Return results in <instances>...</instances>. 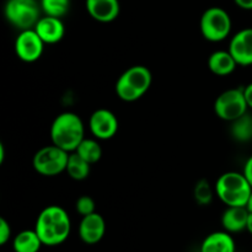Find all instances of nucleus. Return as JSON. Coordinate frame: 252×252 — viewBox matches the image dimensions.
<instances>
[{
    "label": "nucleus",
    "mask_w": 252,
    "mask_h": 252,
    "mask_svg": "<svg viewBox=\"0 0 252 252\" xmlns=\"http://www.w3.org/2000/svg\"><path fill=\"white\" fill-rule=\"evenodd\" d=\"M34 230L44 246H58L70 235V217L62 207L48 206L37 217Z\"/></svg>",
    "instance_id": "1"
},
{
    "label": "nucleus",
    "mask_w": 252,
    "mask_h": 252,
    "mask_svg": "<svg viewBox=\"0 0 252 252\" xmlns=\"http://www.w3.org/2000/svg\"><path fill=\"white\" fill-rule=\"evenodd\" d=\"M52 144L68 153L75 152L85 138L83 120L74 112H63L57 116L49 129Z\"/></svg>",
    "instance_id": "2"
},
{
    "label": "nucleus",
    "mask_w": 252,
    "mask_h": 252,
    "mask_svg": "<svg viewBox=\"0 0 252 252\" xmlns=\"http://www.w3.org/2000/svg\"><path fill=\"white\" fill-rule=\"evenodd\" d=\"M214 189L218 198L226 207H246L252 186L244 172L228 171L218 177Z\"/></svg>",
    "instance_id": "3"
},
{
    "label": "nucleus",
    "mask_w": 252,
    "mask_h": 252,
    "mask_svg": "<svg viewBox=\"0 0 252 252\" xmlns=\"http://www.w3.org/2000/svg\"><path fill=\"white\" fill-rule=\"evenodd\" d=\"M153 83L152 71L144 65H133L116 81V95L125 102H134L148 93Z\"/></svg>",
    "instance_id": "4"
},
{
    "label": "nucleus",
    "mask_w": 252,
    "mask_h": 252,
    "mask_svg": "<svg viewBox=\"0 0 252 252\" xmlns=\"http://www.w3.org/2000/svg\"><path fill=\"white\" fill-rule=\"evenodd\" d=\"M41 4L37 0H6L5 19L17 30L33 29L41 19Z\"/></svg>",
    "instance_id": "5"
},
{
    "label": "nucleus",
    "mask_w": 252,
    "mask_h": 252,
    "mask_svg": "<svg viewBox=\"0 0 252 252\" xmlns=\"http://www.w3.org/2000/svg\"><path fill=\"white\" fill-rule=\"evenodd\" d=\"M231 26L233 24L229 12L219 6L207 9L199 21L202 36L209 42H221L228 38Z\"/></svg>",
    "instance_id": "6"
},
{
    "label": "nucleus",
    "mask_w": 252,
    "mask_h": 252,
    "mask_svg": "<svg viewBox=\"0 0 252 252\" xmlns=\"http://www.w3.org/2000/svg\"><path fill=\"white\" fill-rule=\"evenodd\" d=\"M69 154L70 153L65 152L57 145H47V147L41 148L34 154L32 165L37 174L42 175V176H57L66 170Z\"/></svg>",
    "instance_id": "7"
},
{
    "label": "nucleus",
    "mask_w": 252,
    "mask_h": 252,
    "mask_svg": "<svg viewBox=\"0 0 252 252\" xmlns=\"http://www.w3.org/2000/svg\"><path fill=\"white\" fill-rule=\"evenodd\" d=\"M248 108L243 88L223 91L214 102V112L217 117L226 122H233L248 113Z\"/></svg>",
    "instance_id": "8"
},
{
    "label": "nucleus",
    "mask_w": 252,
    "mask_h": 252,
    "mask_svg": "<svg viewBox=\"0 0 252 252\" xmlns=\"http://www.w3.org/2000/svg\"><path fill=\"white\" fill-rule=\"evenodd\" d=\"M44 42L34 29L22 30L15 39V53L20 61L25 63H33L42 57L44 51Z\"/></svg>",
    "instance_id": "9"
},
{
    "label": "nucleus",
    "mask_w": 252,
    "mask_h": 252,
    "mask_svg": "<svg viewBox=\"0 0 252 252\" xmlns=\"http://www.w3.org/2000/svg\"><path fill=\"white\" fill-rule=\"evenodd\" d=\"M89 129L96 139L108 140L118 132V120L112 111L98 108L90 116Z\"/></svg>",
    "instance_id": "10"
},
{
    "label": "nucleus",
    "mask_w": 252,
    "mask_h": 252,
    "mask_svg": "<svg viewBox=\"0 0 252 252\" xmlns=\"http://www.w3.org/2000/svg\"><path fill=\"white\" fill-rule=\"evenodd\" d=\"M228 51L238 65H252V27L240 30L231 37Z\"/></svg>",
    "instance_id": "11"
},
{
    "label": "nucleus",
    "mask_w": 252,
    "mask_h": 252,
    "mask_svg": "<svg viewBox=\"0 0 252 252\" xmlns=\"http://www.w3.org/2000/svg\"><path fill=\"white\" fill-rule=\"evenodd\" d=\"M106 233L105 219L101 214L93 213L81 218L79 224V236L81 241L88 245H95L100 243Z\"/></svg>",
    "instance_id": "12"
},
{
    "label": "nucleus",
    "mask_w": 252,
    "mask_h": 252,
    "mask_svg": "<svg viewBox=\"0 0 252 252\" xmlns=\"http://www.w3.org/2000/svg\"><path fill=\"white\" fill-rule=\"evenodd\" d=\"M85 7L95 21L102 24L115 21L121 11L120 0H85Z\"/></svg>",
    "instance_id": "13"
},
{
    "label": "nucleus",
    "mask_w": 252,
    "mask_h": 252,
    "mask_svg": "<svg viewBox=\"0 0 252 252\" xmlns=\"http://www.w3.org/2000/svg\"><path fill=\"white\" fill-rule=\"evenodd\" d=\"M33 29L46 44L58 43L63 39L65 33V27L61 17H53L48 15L41 17Z\"/></svg>",
    "instance_id": "14"
},
{
    "label": "nucleus",
    "mask_w": 252,
    "mask_h": 252,
    "mask_svg": "<svg viewBox=\"0 0 252 252\" xmlns=\"http://www.w3.org/2000/svg\"><path fill=\"white\" fill-rule=\"evenodd\" d=\"M249 209L246 207H226L221 216V225L228 233H240L246 230L249 218Z\"/></svg>",
    "instance_id": "15"
},
{
    "label": "nucleus",
    "mask_w": 252,
    "mask_h": 252,
    "mask_svg": "<svg viewBox=\"0 0 252 252\" xmlns=\"http://www.w3.org/2000/svg\"><path fill=\"white\" fill-rule=\"evenodd\" d=\"M201 252H236L235 241L228 231H214L206 236Z\"/></svg>",
    "instance_id": "16"
},
{
    "label": "nucleus",
    "mask_w": 252,
    "mask_h": 252,
    "mask_svg": "<svg viewBox=\"0 0 252 252\" xmlns=\"http://www.w3.org/2000/svg\"><path fill=\"white\" fill-rule=\"evenodd\" d=\"M236 66L238 63L229 51H216L208 58L209 70L217 76L230 75L234 73Z\"/></svg>",
    "instance_id": "17"
},
{
    "label": "nucleus",
    "mask_w": 252,
    "mask_h": 252,
    "mask_svg": "<svg viewBox=\"0 0 252 252\" xmlns=\"http://www.w3.org/2000/svg\"><path fill=\"white\" fill-rule=\"evenodd\" d=\"M42 241L36 230H22L12 240L15 252H38L42 248Z\"/></svg>",
    "instance_id": "18"
},
{
    "label": "nucleus",
    "mask_w": 252,
    "mask_h": 252,
    "mask_svg": "<svg viewBox=\"0 0 252 252\" xmlns=\"http://www.w3.org/2000/svg\"><path fill=\"white\" fill-rule=\"evenodd\" d=\"M91 165L88 161L83 159L80 155L76 154L75 152L69 154L68 164H66L65 172L75 181H83V180L88 179L90 175Z\"/></svg>",
    "instance_id": "19"
},
{
    "label": "nucleus",
    "mask_w": 252,
    "mask_h": 252,
    "mask_svg": "<svg viewBox=\"0 0 252 252\" xmlns=\"http://www.w3.org/2000/svg\"><path fill=\"white\" fill-rule=\"evenodd\" d=\"M230 134L236 142L245 143L252 139V116L245 113L238 120L230 122Z\"/></svg>",
    "instance_id": "20"
},
{
    "label": "nucleus",
    "mask_w": 252,
    "mask_h": 252,
    "mask_svg": "<svg viewBox=\"0 0 252 252\" xmlns=\"http://www.w3.org/2000/svg\"><path fill=\"white\" fill-rule=\"evenodd\" d=\"M97 140L98 139H96V138L95 139L84 138L83 142L79 144V147L75 150L76 154L80 155L90 165L96 164L102 158V148H101L100 143Z\"/></svg>",
    "instance_id": "21"
},
{
    "label": "nucleus",
    "mask_w": 252,
    "mask_h": 252,
    "mask_svg": "<svg viewBox=\"0 0 252 252\" xmlns=\"http://www.w3.org/2000/svg\"><path fill=\"white\" fill-rule=\"evenodd\" d=\"M44 15L63 17L70 9V0H39Z\"/></svg>",
    "instance_id": "22"
},
{
    "label": "nucleus",
    "mask_w": 252,
    "mask_h": 252,
    "mask_svg": "<svg viewBox=\"0 0 252 252\" xmlns=\"http://www.w3.org/2000/svg\"><path fill=\"white\" fill-rule=\"evenodd\" d=\"M213 189H212L211 184L207 180H199L196 184L193 189L194 201L199 206H208L213 201Z\"/></svg>",
    "instance_id": "23"
},
{
    "label": "nucleus",
    "mask_w": 252,
    "mask_h": 252,
    "mask_svg": "<svg viewBox=\"0 0 252 252\" xmlns=\"http://www.w3.org/2000/svg\"><path fill=\"white\" fill-rule=\"evenodd\" d=\"M76 213L81 217L89 216V214L95 213V201L90 196H81L76 199L75 203Z\"/></svg>",
    "instance_id": "24"
},
{
    "label": "nucleus",
    "mask_w": 252,
    "mask_h": 252,
    "mask_svg": "<svg viewBox=\"0 0 252 252\" xmlns=\"http://www.w3.org/2000/svg\"><path fill=\"white\" fill-rule=\"evenodd\" d=\"M11 238V226L6 219L0 218V245H5Z\"/></svg>",
    "instance_id": "25"
},
{
    "label": "nucleus",
    "mask_w": 252,
    "mask_h": 252,
    "mask_svg": "<svg viewBox=\"0 0 252 252\" xmlns=\"http://www.w3.org/2000/svg\"><path fill=\"white\" fill-rule=\"evenodd\" d=\"M244 175L246 176V179L249 180V182L251 184L252 186V155L246 160L245 162V166H244Z\"/></svg>",
    "instance_id": "26"
},
{
    "label": "nucleus",
    "mask_w": 252,
    "mask_h": 252,
    "mask_svg": "<svg viewBox=\"0 0 252 252\" xmlns=\"http://www.w3.org/2000/svg\"><path fill=\"white\" fill-rule=\"evenodd\" d=\"M244 89V95H245V100L246 102H248V106L249 108H251L252 110V83L249 84V85H246Z\"/></svg>",
    "instance_id": "27"
},
{
    "label": "nucleus",
    "mask_w": 252,
    "mask_h": 252,
    "mask_svg": "<svg viewBox=\"0 0 252 252\" xmlns=\"http://www.w3.org/2000/svg\"><path fill=\"white\" fill-rule=\"evenodd\" d=\"M234 2L236 4V6H239L243 10H252V0H234Z\"/></svg>",
    "instance_id": "28"
},
{
    "label": "nucleus",
    "mask_w": 252,
    "mask_h": 252,
    "mask_svg": "<svg viewBox=\"0 0 252 252\" xmlns=\"http://www.w3.org/2000/svg\"><path fill=\"white\" fill-rule=\"evenodd\" d=\"M246 230L252 235V213L250 212L249 214V218H248V224H246Z\"/></svg>",
    "instance_id": "29"
},
{
    "label": "nucleus",
    "mask_w": 252,
    "mask_h": 252,
    "mask_svg": "<svg viewBox=\"0 0 252 252\" xmlns=\"http://www.w3.org/2000/svg\"><path fill=\"white\" fill-rule=\"evenodd\" d=\"M4 159H5V148H4V145L0 143V165L4 162Z\"/></svg>",
    "instance_id": "30"
},
{
    "label": "nucleus",
    "mask_w": 252,
    "mask_h": 252,
    "mask_svg": "<svg viewBox=\"0 0 252 252\" xmlns=\"http://www.w3.org/2000/svg\"><path fill=\"white\" fill-rule=\"evenodd\" d=\"M246 208L249 209V212H251V213H252V192H251L250 198H249V202H248V206H246Z\"/></svg>",
    "instance_id": "31"
}]
</instances>
